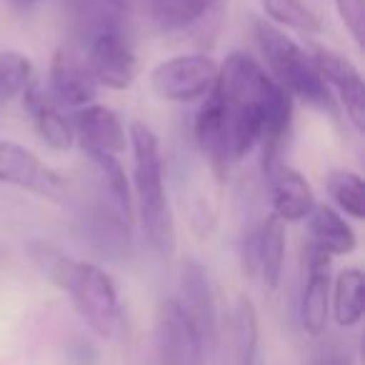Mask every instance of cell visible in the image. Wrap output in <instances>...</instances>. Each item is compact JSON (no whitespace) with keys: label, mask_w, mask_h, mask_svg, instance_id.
I'll use <instances>...</instances> for the list:
<instances>
[{"label":"cell","mask_w":365,"mask_h":365,"mask_svg":"<svg viewBox=\"0 0 365 365\" xmlns=\"http://www.w3.org/2000/svg\"><path fill=\"white\" fill-rule=\"evenodd\" d=\"M21 98H23V108H26V113L31 115L33 128H36L41 140L46 143L51 150L68 153L73 145H76L71 118L63 115L61 106L43 91L38 78L26 88V93H23Z\"/></svg>","instance_id":"e0dca14e"},{"label":"cell","mask_w":365,"mask_h":365,"mask_svg":"<svg viewBox=\"0 0 365 365\" xmlns=\"http://www.w3.org/2000/svg\"><path fill=\"white\" fill-rule=\"evenodd\" d=\"M325 190L333 198L338 213H345L353 220L365 218V185L360 173L335 168L325 178Z\"/></svg>","instance_id":"cb8c5ba5"},{"label":"cell","mask_w":365,"mask_h":365,"mask_svg":"<svg viewBox=\"0 0 365 365\" xmlns=\"http://www.w3.org/2000/svg\"><path fill=\"white\" fill-rule=\"evenodd\" d=\"M330 265H333V255H328L323 248L308 243L303 250V270H305V283L303 293H300V325L308 335L318 338L328 328V315H330Z\"/></svg>","instance_id":"4fadbf2b"},{"label":"cell","mask_w":365,"mask_h":365,"mask_svg":"<svg viewBox=\"0 0 365 365\" xmlns=\"http://www.w3.org/2000/svg\"><path fill=\"white\" fill-rule=\"evenodd\" d=\"M240 263L250 278H258L268 293L278 290L285 265V223L273 213L240 238Z\"/></svg>","instance_id":"8fae6325"},{"label":"cell","mask_w":365,"mask_h":365,"mask_svg":"<svg viewBox=\"0 0 365 365\" xmlns=\"http://www.w3.org/2000/svg\"><path fill=\"white\" fill-rule=\"evenodd\" d=\"M313 66L323 83L328 86L330 96L335 98L338 108L345 113L350 125L358 133L365 130V86L363 76L355 68L353 61L343 56V53L333 51L325 46H310L308 48Z\"/></svg>","instance_id":"7c38bea8"},{"label":"cell","mask_w":365,"mask_h":365,"mask_svg":"<svg viewBox=\"0 0 365 365\" xmlns=\"http://www.w3.org/2000/svg\"><path fill=\"white\" fill-rule=\"evenodd\" d=\"M213 93L225 110L233 163L263 145L283 150L293 125V98L273 81L258 58L243 51L230 53L218 66Z\"/></svg>","instance_id":"6da1fadb"},{"label":"cell","mask_w":365,"mask_h":365,"mask_svg":"<svg viewBox=\"0 0 365 365\" xmlns=\"http://www.w3.org/2000/svg\"><path fill=\"white\" fill-rule=\"evenodd\" d=\"M235 365H260V323L255 303L248 295H238L230 315Z\"/></svg>","instance_id":"7402d4cb"},{"label":"cell","mask_w":365,"mask_h":365,"mask_svg":"<svg viewBox=\"0 0 365 365\" xmlns=\"http://www.w3.org/2000/svg\"><path fill=\"white\" fill-rule=\"evenodd\" d=\"M260 170L265 178V188L270 198V213L283 223H298L315 208V193L308 178L283 160V150L273 145L260 148Z\"/></svg>","instance_id":"52a82bcc"},{"label":"cell","mask_w":365,"mask_h":365,"mask_svg":"<svg viewBox=\"0 0 365 365\" xmlns=\"http://www.w3.org/2000/svg\"><path fill=\"white\" fill-rule=\"evenodd\" d=\"M218 83V63L205 53L175 56L150 71V91L160 101L193 106L203 103Z\"/></svg>","instance_id":"8992f818"},{"label":"cell","mask_w":365,"mask_h":365,"mask_svg":"<svg viewBox=\"0 0 365 365\" xmlns=\"http://www.w3.org/2000/svg\"><path fill=\"white\" fill-rule=\"evenodd\" d=\"M193 140L198 145L200 155L205 158L210 173L223 185L228 180L233 155H230V138H228V123H225V110L220 106L218 96L210 93L200 106L198 115L193 123Z\"/></svg>","instance_id":"5bb4252c"},{"label":"cell","mask_w":365,"mask_h":365,"mask_svg":"<svg viewBox=\"0 0 365 365\" xmlns=\"http://www.w3.org/2000/svg\"><path fill=\"white\" fill-rule=\"evenodd\" d=\"M0 185L28 190L51 203H63L68 185L63 175L46 160L13 140H0Z\"/></svg>","instance_id":"9c48e42d"},{"label":"cell","mask_w":365,"mask_h":365,"mask_svg":"<svg viewBox=\"0 0 365 365\" xmlns=\"http://www.w3.org/2000/svg\"><path fill=\"white\" fill-rule=\"evenodd\" d=\"M220 0H143L150 23L163 33H180L203 23Z\"/></svg>","instance_id":"ffe728a7"},{"label":"cell","mask_w":365,"mask_h":365,"mask_svg":"<svg viewBox=\"0 0 365 365\" xmlns=\"http://www.w3.org/2000/svg\"><path fill=\"white\" fill-rule=\"evenodd\" d=\"M305 220H308L310 243L323 248L328 255H350L358 245V235H355L353 225L333 205L315 203V208L310 210Z\"/></svg>","instance_id":"d6986e66"},{"label":"cell","mask_w":365,"mask_h":365,"mask_svg":"<svg viewBox=\"0 0 365 365\" xmlns=\"http://www.w3.org/2000/svg\"><path fill=\"white\" fill-rule=\"evenodd\" d=\"M28 255H31L33 265L41 270L46 280H51L56 288H66L68 278H71L73 268H76V258L63 253L61 248L46 243V240H31L28 243Z\"/></svg>","instance_id":"4316f807"},{"label":"cell","mask_w":365,"mask_h":365,"mask_svg":"<svg viewBox=\"0 0 365 365\" xmlns=\"http://www.w3.org/2000/svg\"><path fill=\"white\" fill-rule=\"evenodd\" d=\"M253 33L265 58V71L273 76V81L290 98H298L305 106L315 108L320 113H328L330 118H338L340 108L335 98L330 96L323 78L315 71L308 48L298 46L283 28L273 26L265 18H255Z\"/></svg>","instance_id":"277c9868"},{"label":"cell","mask_w":365,"mask_h":365,"mask_svg":"<svg viewBox=\"0 0 365 365\" xmlns=\"http://www.w3.org/2000/svg\"><path fill=\"white\" fill-rule=\"evenodd\" d=\"M130 225L113 203H98L83 215V238L101 258L120 260L130 253Z\"/></svg>","instance_id":"ac0fdd59"},{"label":"cell","mask_w":365,"mask_h":365,"mask_svg":"<svg viewBox=\"0 0 365 365\" xmlns=\"http://www.w3.org/2000/svg\"><path fill=\"white\" fill-rule=\"evenodd\" d=\"M98 3H101V6H106L108 11L123 16V18H125L128 13H130V8H133V0H98Z\"/></svg>","instance_id":"4dcf8cb0"},{"label":"cell","mask_w":365,"mask_h":365,"mask_svg":"<svg viewBox=\"0 0 365 365\" xmlns=\"http://www.w3.org/2000/svg\"><path fill=\"white\" fill-rule=\"evenodd\" d=\"M48 88H51L48 96L58 106H71L76 110L96 103L98 96V83L93 81L83 58L68 48H58L53 53L51 66H48Z\"/></svg>","instance_id":"9a60e30c"},{"label":"cell","mask_w":365,"mask_h":365,"mask_svg":"<svg viewBox=\"0 0 365 365\" xmlns=\"http://www.w3.org/2000/svg\"><path fill=\"white\" fill-rule=\"evenodd\" d=\"M313 365H350V360H348V355H345L340 348H335V345H328V348H320L318 350Z\"/></svg>","instance_id":"f546056e"},{"label":"cell","mask_w":365,"mask_h":365,"mask_svg":"<svg viewBox=\"0 0 365 365\" xmlns=\"http://www.w3.org/2000/svg\"><path fill=\"white\" fill-rule=\"evenodd\" d=\"M81 41L86 48V68L98 88L128 91L138 78V56L123 28V16L108 11L98 0L83 6Z\"/></svg>","instance_id":"3957f363"},{"label":"cell","mask_w":365,"mask_h":365,"mask_svg":"<svg viewBox=\"0 0 365 365\" xmlns=\"http://www.w3.org/2000/svg\"><path fill=\"white\" fill-rule=\"evenodd\" d=\"M68 355H71L73 365H96L98 363V350L93 348V343H88V340H83V338L71 345Z\"/></svg>","instance_id":"f1b7e54d"},{"label":"cell","mask_w":365,"mask_h":365,"mask_svg":"<svg viewBox=\"0 0 365 365\" xmlns=\"http://www.w3.org/2000/svg\"><path fill=\"white\" fill-rule=\"evenodd\" d=\"M128 148L133 153V205L140 218L143 235L158 258L170 260L178 248V230L165 190V163H163L160 140L150 125L133 120L128 128Z\"/></svg>","instance_id":"7a4b0ae2"},{"label":"cell","mask_w":365,"mask_h":365,"mask_svg":"<svg viewBox=\"0 0 365 365\" xmlns=\"http://www.w3.org/2000/svg\"><path fill=\"white\" fill-rule=\"evenodd\" d=\"M260 6H263L268 21L278 28H293L303 36H315L323 31L320 18L303 0H260Z\"/></svg>","instance_id":"d4e9b609"},{"label":"cell","mask_w":365,"mask_h":365,"mask_svg":"<svg viewBox=\"0 0 365 365\" xmlns=\"http://www.w3.org/2000/svg\"><path fill=\"white\" fill-rule=\"evenodd\" d=\"M178 305L188 315L193 328L203 340L205 353H215L220 343L218 303L210 283V273L198 258H185L178 270Z\"/></svg>","instance_id":"ba28073f"},{"label":"cell","mask_w":365,"mask_h":365,"mask_svg":"<svg viewBox=\"0 0 365 365\" xmlns=\"http://www.w3.org/2000/svg\"><path fill=\"white\" fill-rule=\"evenodd\" d=\"M33 81H36V68L26 53H0V106L21 98Z\"/></svg>","instance_id":"484cf974"},{"label":"cell","mask_w":365,"mask_h":365,"mask_svg":"<svg viewBox=\"0 0 365 365\" xmlns=\"http://www.w3.org/2000/svg\"><path fill=\"white\" fill-rule=\"evenodd\" d=\"M86 155L91 158V163L96 165L103 185H106L108 195H110V203L115 205L118 213H120L128 223H133V218H135V205H133L130 178H128L120 158L106 150H86Z\"/></svg>","instance_id":"603a6c76"},{"label":"cell","mask_w":365,"mask_h":365,"mask_svg":"<svg viewBox=\"0 0 365 365\" xmlns=\"http://www.w3.org/2000/svg\"><path fill=\"white\" fill-rule=\"evenodd\" d=\"M66 290L76 305L78 315L88 323V328L106 340H113L125 328V313L113 278L91 260H76Z\"/></svg>","instance_id":"5b68a950"},{"label":"cell","mask_w":365,"mask_h":365,"mask_svg":"<svg viewBox=\"0 0 365 365\" xmlns=\"http://www.w3.org/2000/svg\"><path fill=\"white\" fill-rule=\"evenodd\" d=\"M330 308L340 328H355L365 310V278L360 268H345L330 283Z\"/></svg>","instance_id":"44dd1931"},{"label":"cell","mask_w":365,"mask_h":365,"mask_svg":"<svg viewBox=\"0 0 365 365\" xmlns=\"http://www.w3.org/2000/svg\"><path fill=\"white\" fill-rule=\"evenodd\" d=\"M155 355L160 365H205V348L198 330L178 305L175 295L163 298L155 308Z\"/></svg>","instance_id":"30bf717a"},{"label":"cell","mask_w":365,"mask_h":365,"mask_svg":"<svg viewBox=\"0 0 365 365\" xmlns=\"http://www.w3.org/2000/svg\"><path fill=\"white\" fill-rule=\"evenodd\" d=\"M333 6H335V13H338L340 23L345 26V31L350 33L355 46L363 51L365 48V0H333Z\"/></svg>","instance_id":"83f0119b"},{"label":"cell","mask_w":365,"mask_h":365,"mask_svg":"<svg viewBox=\"0 0 365 365\" xmlns=\"http://www.w3.org/2000/svg\"><path fill=\"white\" fill-rule=\"evenodd\" d=\"M13 3H16V6H23V8H26V6H31L33 0H13Z\"/></svg>","instance_id":"1f68e13d"},{"label":"cell","mask_w":365,"mask_h":365,"mask_svg":"<svg viewBox=\"0 0 365 365\" xmlns=\"http://www.w3.org/2000/svg\"><path fill=\"white\" fill-rule=\"evenodd\" d=\"M73 135L83 150H106L120 155L128 148V130L113 108L91 103L73 113Z\"/></svg>","instance_id":"2e32d148"}]
</instances>
